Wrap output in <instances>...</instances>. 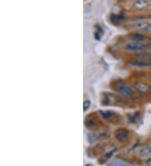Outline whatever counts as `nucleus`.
Listing matches in <instances>:
<instances>
[{
    "instance_id": "f257e3e1",
    "label": "nucleus",
    "mask_w": 151,
    "mask_h": 166,
    "mask_svg": "<svg viewBox=\"0 0 151 166\" xmlns=\"http://www.w3.org/2000/svg\"><path fill=\"white\" fill-rule=\"evenodd\" d=\"M150 47V44H147L144 41H133L126 45L125 49L129 51H144Z\"/></svg>"
},
{
    "instance_id": "f03ea898",
    "label": "nucleus",
    "mask_w": 151,
    "mask_h": 166,
    "mask_svg": "<svg viewBox=\"0 0 151 166\" xmlns=\"http://www.w3.org/2000/svg\"><path fill=\"white\" fill-rule=\"evenodd\" d=\"M133 27L134 30L140 31V32H144V33H150L151 32V22L144 21V20H139L133 24Z\"/></svg>"
},
{
    "instance_id": "7ed1b4c3",
    "label": "nucleus",
    "mask_w": 151,
    "mask_h": 166,
    "mask_svg": "<svg viewBox=\"0 0 151 166\" xmlns=\"http://www.w3.org/2000/svg\"><path fill=\"white\" fill-rule=\"evenodd\" d=\"M133 7L137 10H148L151 8V2L150 0H135Z\"/></svg>"
},
{
    "instance_id": "20e7f679",
    "label": "nucleus",
    "mask_w": 151,
    "mask_h": 166,
    "mask_svg": "<svg viewBox=\"0 0 151 166\" xmlns=\"http://www.w3.org/2000/svg\"><path fill=\"white\" fill-rule=\"evenodd\" d=\"M117 91L118 92H120L122 95H124V96H131L133 95V90L129 87L127 86L126 84L123 83V82H118L115 86Z\"/></svg>"
},
{
    "instance_id": "39448f33",
    "label": "nucleus",
    "mask_w": 151,
    "mask_h": 166,
    "mask_svg": "<svg viewBox=\"0 0 151 166\" xmlns=\"http://www.w3.org/2000/svg\"><path fill=\"white\" fill-rule=\"evenodd\" d=\"M130 65L135 66V67L144 68V67H149V66H151V61L147 60L139 59V60H136L131 61Z\"/></svg>"
},
{
    "instance_id": "423d86ee",
    "label": "nucleus",
    "mask_w": 151,
    "mask_h": 166,
    "mask_svg": "<svg viewBox=\"0 0 151 166\" xmlns=\"http://www.w3.org/2000/svg\"><path fill=\"white\" fill-rule=\"evenodd\" d=\"M134 88L139 92H142V93H146L150 90V87L145 83H141V82H139V83H136L134 85Z\"/></svg>"
},
{
    "instance_id": "0eeeda50",
    "label": "nucleus",
    "mask_w": 151,
    "mask_h": 166,
    "mask_svg": "<svg viewBox=\"0 0 151 166\" xmlns=\"http://www.w3.org/2000/svg\"><path fill=\"white\" fill-rule=\"evenodd\" d=\"M139 154L142 158H148V157L151 156V145L144 146L139 150Z\"/></svg>"
},
{
    "instance_id": "6e6552de",
    "label": "nucleus",
    "mask_w": 151,
    "mask_h": 166,
    "mask_svg": "<svg viewBox=\"0 0 151 166\" xmlns=\"http://www.w3.org/2000/svg\"><path fill=\"white\" fill-rule=\"evenodd\" d=\"M129 135V132L126 129H119L116 133V138L118 140H123L125 139Z\"/></svg>"
},
{
    "instance_id": "1a4fd4ad",
    "label": "nucleus",
    "mask_w": 151,
    "mask_h": 166,
    "mask_svg": "<svg viewBox=\"0 0 151 166\" xmlns=\"http://www.w3.org/2000/svg\"><path fill=\"white\" fill-rule=\"evenodd\" d=\"M131 38L133 41H144L145 39V37L141 34H133L131 35Z\"/></svg>"
},
{
    "instance_id": "9d476101",
    "label": "nucleus",
    "mask_w": 151,
    "mask_h": 166,
    "mask_svg": "<svg viewBox=\"0 0 151 166\" xmlns=\"http://www.w3.org/2000/svg\"><path fill=\"white\" fill-rule=\"evenodd\" d=\"M108 166H127L123 162L119 161V160H113L110 163V165Z\"/></svg>"
},
{
    "instance_id": "9b49d317",
    "label": "nucleus",
    "mask_w": 151,
    "mask_h": 166,
    "mask_svg": "<svg viewBox=\"0 0 151 166\" xmlns=\"http://www.w3.org/2000/svg\"><path fill=\"white\" fill-rule=\"evenodd\" d=\"M89 107H90V101H89V100H85V101H84V103H83L84 110H87Z\"/></svg>"
}]
</instances>
